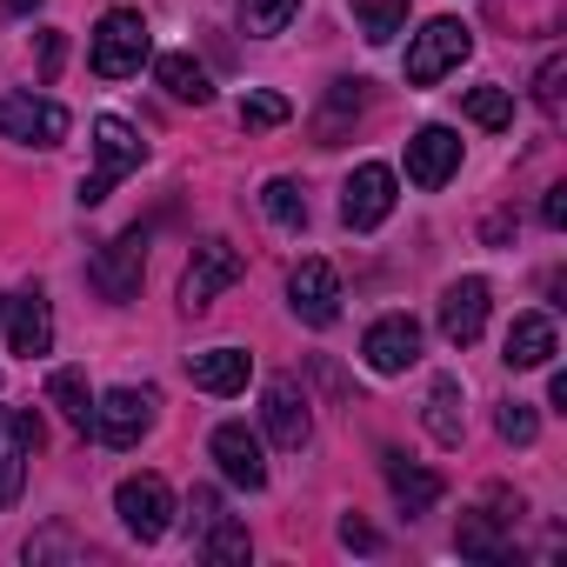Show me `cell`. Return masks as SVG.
I'll return each instance as SVG.
<instances>
[{
	"instance_id": "cell-17",
	"label": "cell",
	"mask_w": 567,
	"mask_h": 567,
	"mask_svg": "<svg viewBox=\"0 0 567 567\" xmlns=\"http://www.w3.org/2000/svg\"><path fill=\"white\" fill-rule=\"evenodd\" d=\"M8 348L28 354V361H41V354L54 348V308H48L41 288H28V295L8 308Z\"/></svg>"
},
{
	"instance_id": "cell-24",
	"label": "cell",
	"mask_w": 567,
	"mask_h": 567,
	"mask_svg": "<svg viewBox=\"0 0 567 567\" xmlns=\"http://www.w3.org/2000/svg\"><path fill=\"white\" fill-rule=\"evenodd\" d=\"M154 81H161L174 101H194V107L214 101V87H207V74L194 68V54H161V61H154Z\"/></svg>"
},
{
	"instance_id": "cell-23",
	"label": "cell",
	"mask_w": 567,
	"mask_h": 567,
	"mask_svg": "<svg viewBox=\"0 0 567 567\" xmlns=\"http://www.w3.org/2000/svg\"><path fill=\"white\" fill-rule=\"evenodd\" d=\"M48 401H54L81 434H94V394H87V374H81V368H54V374H48Z\"/></svg>"
},
{
	"instance_id": "cell-7",
	"label": "cell",
	"mask_w": 567,
	"mask_h": 567,
	"mask_svg": "<svg viewBox=\"0 0 567 567\" xmlns=\"http://www.w3.org/2000/svg\"><path fill=\"white\" fill-rule=\"evenodd\" d=\"M0 141L21 147H61L68 141V107L41 94H0Z\"/></svg>"
},
{
	"instance_id": "cell-25",
	"label": "cell",
	"mask_w": 567,
	"mask_h": 567,
	"mask_svg": "<svg viewBox=\"0 0 567 567\" xmlns=\"http://www.w3.org/2000/svg\"><path fill=\"white\" fill-rule=\"evenodd\" d=\"M260 207H267V220H274V227H288V234H301V227H308V194H301L288 174H274V181L260 187Z\"/></svg>"
},
{
	"instance_id": "cell-1",
	"label": "cell",
	"mask_w": 567,
	"mask_h": 567,
	"mask_svg": "<svg viewBox=\"0 0 567 567\" xmlns=\"http://www.w3.org/2000/svg\"><path fill=\"white\" fill-rule=\"evenodd\" d=\"M141 161H147V141H141L121 114H101V121H94V174L81 181V207H101V200L114 194V181H127Z\"/></svg>"
},
{
	"instance_id": "cell-26",
	"label": "cell",
	"mask_w": 567,
	"mask_h": 567,
	"mask_svg": "<svg viewBox=\"0 0 567 567\" xmlns=\"http://www.w3.org/2000/svg\"><path fill=\"white\" fill-rule=\"evenodd\" d=\"M361 87H368V81H334V87H328V107H321V121H315V127H321V147H334L341 127L361 114V101H368Z\"/></svg>"
},
{
	"instance_id": "cell-14",
	"label": "cell",
	"mask_w": 567,
	"mask_h": 567,
	"mask_svg": "<svg viewBox=\"0 0 567 567\" xmlns=\"http://www.w3.org/2000/svg\"><path fill=\"white\" fill-rule=\"evenodd\" d=\"M487 308H494V288H487L481 274L454 280V288L441 295V334H447L454 348H474V341H481V328H487Z\"/></svg>"
},
{
	"instance_id": "cell-3",
	"label": "cell",
	"mask_w": 567,
	"mask_h": 567,
	"mask_svg": "<svg viewBox=\"0 0 567 567\" xmlns=\"http://www.w3.org/2000/svg\"><path fill=\"white\" fill-rule=\"evenodd\" d=\"M87 61H94V74H101V81H127V74H141V61H147V21H141L134 8L101 14Z\"/></svg>"
},
{
	"instance_id": "cell-13",
	"label": "cell",
	"mask_w": 567,
	"mask_h": 567,
	"mask_svg": "<svg viewBox=\"0 0 567 567\" xmlns=\"http://www.w3.org/2000/svg\"><path fill=\"white\" fill-rule=\"evenodd\" d=\"M361 354H368L374 374H408V368L421 361V321H414V315H381V321L368 328Z\"/></svg>"
},
{
	"instance_id": "cell-2",
	"label": "cell",
	"mask_w": 567,
	"mask_h": 567,
	"mask_svg": "<svg viewBox=\"0 0 567 567\" xmlns=\"http://www.w3.org/2000/svg\"><path fill=\"white\" fill-rule=\"evenodd\" d=\"M240 274H247V254H240L234 240H200L194 260H187V274H181V308H187V315H207Z\"/></svg>"
},
{
	"instance_id": "cell-35",
	"label": "cell",
	"mask_w": 567,
	"mask_h": 567,
	"mask_svg": "<svg viewBox=\"0 0 567 567\" xmlns=\"http://www.w3.org/2000/svg\"><path fill=\"white\" fill-rule=\"evenodd\" d=\"M61 54H68V41L48 28V34H41V81H54V74H61Z\"/></svg>"
},
{
	"instance_id": "cell-18",
	"label": "cell",
	"mask_w": 567,
	"mask_h": 567,
	"mask_svg": "<svg viewBox=\"0 0 567 567\" xmlns=\"http://www.w3.org/2000/svg\"><path fill=\"white\" fill-rule=\"evenodd\" d=\"M427 434L441 441V447H461V434H467V394H461V381L454 374H434L427 381Z\"/></svg>"
},
{
	"instance_id": "cell-6",
	"label": "cell",
	"mask_w": 567,
	"mask_h": 567,
	"mask_svg": "<svg viewBox=\"0 0 567 567\" xmlns=\"http://www.w3.org/2000/svg\"><path fill=\"white\" fill-rule=\"evenodd\" d=\"M141 267H147V227H127V234H114L94 260H87V280H94V295L101 301H134L141 295Z\"/></svg>"
},
{
	"instance_id": "cell-32",
	"label": "cell",
	"mask_w": 567,
	"mask_h": 567,
	"mask_svg": "<svg viewBox=\"0 0 567 567\" xmlns=\"http://www.w3.org/2000/svg\"><path fill=\"white\" fill-rule=\"evenodd\" d=\"M288 114H295V107L280 101V94H247V101H240V127H280Z\"/></svg>"
},
{
	"instance_id": "cell-36",
	"label": "cell",
	"mask_w": 567,
	"mask_h": 567,
	"mask_svg": "<svg viewBox=\"0 0 567 567\" xmlns=\"http://www.w3.org/2000/svg\"><path fill=\"white\" fill-rule=\"evenodd\" d=\"M540 220H547V227H567V187H547V200H540Z\"/></svg>"
},
{
	"instance_id": "cell-15",
	"label": "cell",
	"mask_w": 567,
	"mask_h": 567,
	"mask_svg": "<svg viewBox=\"0 0 567 567\" xmlns=\"http://www.w3.org/2000/svg\"><path fill=\"white\" fill-rule=\"evenodd\" d=\"M207 454L220 461V474H227L234 487H247V494H260V487H267V461H260V434H247L240 421H220V427H214V441H207Z\"/></svg>"
},
{
	"instance_id": "cell-29",
	"label": "cell",
	"mask_w": 567,
	"mask_h": 567,
	"mask_svg": "<svg viewBox=\"0 0 567 567\" xmlns=\"http://www.w3.org/2000/svg\"><path fill=\"white\" fill-rule=\"evenodd\" d=\"M301 14V0H240V21H247V34H288V21Z\"/></svg>"
},
{
	"instance_id": "cell-38",
	"label": "cell",
	"mask_w": 567,
	"mask_h": 567,
	"mask_svg": "<svg viewBox=\"0 0 567 567\" xmlns=\"http://www.w3.org/2000/svg\"><path fill=\"white\" fill-rule=\"evenodd\" d=\"M547 408H554V414H567V374H554V381H547Z\"/></svg>"
},
{
	"instance_id": "cell-30",
	"label": "cell",
	"mask_w": 567,
	"mask_h": 567,
	"mask_svg": "<svg viewBox=\"0 0 567 567\" xmlns=\"http://www.w3.org/2000/svg\"><path fill=\"white\" fill-rule=\"evenodd\" d=\"M467 121H474V127H487V134H501V127L514 121L507 87H467Z\"/></svg>"
},
{
	"instance_id": "cell-11",
	"label": "cell",
	"mask_w": 567,
	"mask_h": 567,
	"mask_svg": "<svg viewBox=\"0 0 567 567\" xmlns=\"http://www.w3.org/2000/svg\"><path fill=\"white\" fill-rule=\"evenodd\" d=\"M260 421H267V441H274V447H288V454H301L308 434H315L308 394H301L295 381H267V394H260Z\"/></svg>"
},
{
	"instance_id": "cell-4",
	"label": "cell",
	"mask_w": 567,
	"mask_h": 567,
	"mask_svg": "<svg viewBox=\"0 0 567 567\" xmlns=\"http://www.w3.org/2000/svg\"><path fill=\"white\" fill-rule=\"evenodd\" d=\"M474 54V28H461V21H427L414 41H408V87H434L441 74H454L461 61Z\"/></svg>"
},
{
	"instance_id": "cell-10",
	"label": "cell",
	"mask_w": 567,
	"mask_h": 567,
	"mask_svg": "<svg viewBox=\"0 0 567 567\" xmlns=\"http://www.w3.org/2000/svg\"><path fill=\"white\" fill-rule=\"evenodd\" d=\"M154 388H114V394H101L94 401V434L107 441V447H134L147 427H154Z\"/></svg>"
},
{
	"instance_id": "cell-16",
	"label": "cell",
	"mask_w": 567,
	"mask_h": 567,
	"mask_svg": "<svg viewBox=\"0 0 567 567\" xmlns=\"http://www.w3.org/2000/svg\"><path fill=\"white\" fill-rule=\"evenodd\" d=\"M454 167H461V134L454 127H421L414 141H408V181L414 187H447L454 181Z\"/></svg>"
},
{
	"instance_id": "cell-12",
	"label": "cell",
	"mask_w": 567,
	"mask_h": 567,
	"mask_svg": "<svg viewBox=\"0 0 567 567\" xmlns=\"http://www.w3.org/2000/svg\"><path fill=\"white\" fill-rule=\"evenodd\" d=\"M288 308L308 328H334V315H341V274L328 260H301L295 280H288Z\"/></svg>"
},
{
	"instance_id": "cell-33",
	"label": "cell",
	"mask_w": 567,
	"mask_h": 567,
	"mask_svg": "<svg viewBox=\"0 0 567 567\" xmlns=\"http://www.w3.org/2000/svg\"><path fill=\"white\" fill-rule=\"evenodd\" d=\"M560 81H567V61H560V54H547V61H540V74H534V101H540L547 114H560Z\"/></svg>"
},
{
	"instance_id": "cell-20",
	"label": "cell",
	"mask_w": 567,
	"mask_h": 567,
	"mask_svg": "<svg viewBox=\"0 0 567 567\" xmlns=\"http://www.w3.org/2000/svg\"><path fill=\"white\" fill-rule=\"evenodd\" d=\"M187 374H194L200 394H240L247 374H254V361L240 348H207V354H187Z\"/></svg>"
},
{
	"instance_id": "cell-34",
	"label": "cell",
	"mask_w": 567,
	"mask_h": 567,
	"mask_svg": "<svg viewBox=\"0 0 567 567\" xmlns=\"http://www.w3.org/2000/svg\"><path fill=\"white\" fill-rule=\"evenodd\" d=\"M341 547H354V554H374V547H381V534H374L361 514H348V520H341Z\"/></svg>"
},
{
	"instance_id": "cell-27",
	"label": "cell",
	"mask_w": 567,
	"mask_h": 567,
	"mask_svg": "<svg viewBox=\"0 0 567 567\" xmlns=\"http://www.w3.org/2000/svg\"><path fill=\"white\" fill-rule=\"evenodd\" d=\"M354 21H361V34L374 48H388L401 34V21H408V0H354Z\"/></svg>"
},
{
	"instance_id": "cell-9",
	"label": "cell",
	"mask_w": 567,
	"mask_h": 567,
	"mask_svg": "<svg viewBox=\"0 0 567 567\" xmlns=\"http://www.w3.org/2000/svg\"><path fill=\"white\" fill-rule=\"evenodd\" d=\"M388 214H394V167L361 161V167L348 174V187H341V220H348L354 234H368V227H381Z\"/></svg>"
},
{
	"instance_id": "cell-22",
	"label": "cell",
	"mask_w": 567,
	"mask_h": 567,
	"mask_svg": "<svg viewBox=\"0 0 567 567\" xmlns=\"http://www.w3.org/2000/svg\"><path fill=\"white\" fill-rule=\"evenodd\" d=\"M28 461H34V447L21 441V427H14V414L0 408V507L8 501H21V481H28Z\"/></svg>"
},
{
	"instance_id": "cell-28",
	"label": "cell",
	"mask_w": 567,
	"mask_h": 567,
	"mask_svg": "<svg viewBox=\"0 0 567 567\" xmlns=\"http://www.w3.org/2000/svg\"><path fill=\"white\" fill-rule=\"evenodd\" d=\"M200 534H207V540H200L207 560H220V567H227V560H247V527H240L234 514H214Z\"/></svg>"
},
{
	"instance_id": "cell-39",
	"label": "cell",
	"mask_w": 567,
	"mask_h": 567,
	"mask_svg": "<svg viewBox=\"0 0 567 567\" xmlns=\"http://www.w3.org/2000/svg\"><path fill=\"white\" fill-rule=\"evenodd\" d=\"M0 8H8V14H34V8H41V0H0Z\"/></svg>"
},
{
	"instance_id": "cell-19",
	"label": "cell",
	"mask_w": 567,
	"mask_h": 567,
	"mask_svg": "<svg viewBox=\"0 0 567 567\" xmlns=\"http://www.w3.org/2000/svg\"><path fill=\"white\" fill-rule=\"evenodd\" d=\"M381 474H388V487H394V501H401V514H427L434 501H441V474L434 467H414L408 454H381Z\"/></svg>"
},
{
	"instance_id": "cell-8",
	"label": "cell",
	"mask_w": 567,
	"mask_h": 567,
	"mask_svg": "<svg viewBox=\"0 0 567 567\" xmlns=\"http://www.w3.org/2000/svg\"><path fill=\"white\" fill-rule=\"evenodd\" d=\"M514 514H520V494L494 487V507H474V514H461V527H454V547H461L467 560H514V540L501 534V520H514Z\"/></svg>"
},
{
	"instance_id": "cell-5",
	"label": "cell",
	"mask_w": 567,
	"mask_h": 567,
	"mask_svg": "<svg viewBox=\"0 0 567 567\" xmlns=\"http://www.w3.org/2000/svg\"><path fill=\"white\" fill-rule=\"evenodd\" d=\"M114 514H121V527H127L141 547H154V540L174 527V487H167L161 474H127V481L114 487Z\"/></svg>"
},
{
	"instance_id": "cell-31",
	"label": "cell",
	"mask_w": 567,
	"mask_h": 567,
	"mask_svg": "<svg viewBox=\"0 0 567 567\" xmlns=\"http://www.w3.org/2000/svg\"><path fill=\"white\" fill-rule=\"evenodd\" d=\"M494 427H501V441H514V447H534V434H540V414H534L527 401H501Z\"/></svg>"
},
{
	"instance_id": "cell-21",
	"label": "cell",
	"mask_w": 567,
	"mask_h": 567,
	"mask_svg": "<svg viewBox=\"0 0 567 567\" xmlns=\"http://www.w3.org/2000/svg\"><path fill=\"white\" fill-rule=\"evenodd\" d=\"M560 354V341H554V321L547 315H514V328H507V368H547Z\"/></svg>"
},
{
	"instance_id": "cell-37",
	"label": "cell",
	"mask_w": 567,
	"mask_h": 567,
	"mask_svg": "<svg viewBox=\"0 0 567 567\" xmlns=\"http://www.w3.org/2000/svg\"><path fill=\"white\" fill-rule=\"evenodd\" d=\"M187 514H194V527H207V520H214V514H220V501H214V494H207V487H200V494H194V501H187Z\"/></svg>"
}]
</instances>
